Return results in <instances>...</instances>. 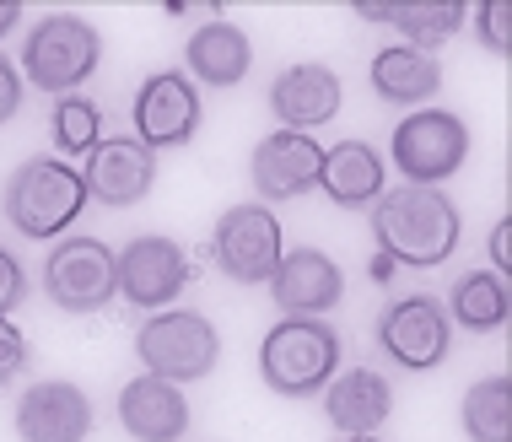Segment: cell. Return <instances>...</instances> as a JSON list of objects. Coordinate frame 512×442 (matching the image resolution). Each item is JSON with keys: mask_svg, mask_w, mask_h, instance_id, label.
Instances as JSON below:
<instances>
[{"mask_svg": "<svg viewBox=\"0 0 512 442\" xmlns=\"http://www.w3.org/2000/svg\"><path fill=\"white\" fill-rule=\"evenodd\" d=\"M372 238L399 265L426 270V265H442L459 248V211H453V200L442 189L405 184L372 200Z\"/></svg>", "mask_w": 512, "mask_h": 442, "instance_id": "obj_1", "label": "cell"}, {"mask_svg": "<svg viewBox=\"0 0 512 442\" xmlns=\"http://www.w3.org/2000/svg\"><path fill=\"white\" fill-rule=\"evenodd\" d=\"M340 372V335L318 319H281L259 345V378L286 399H308L329 389Z\"/></svg>", "mask_w": 512, "mask_h": 442, "instance_id": "obj_2", "label": "cell"}, {"mask_svg": "<svg viewBox=\"0 0 512 442\" xmlns=\"http://www.w3.org/2000/svg\"><path fill=\"white\" fill-rule=\"evenodd\" d=\"M81 205H87L81 173L65 168V162H49V157L22 162L6 184V216L22 238H60L81 216Z\"/></svg>", "mask_w": 512, "mask_h": 442, "instance_id": "obj_3", "label": "cell"}, {"mask_svg": "<svg viewBox=\"0 0 512 442\" xmlns=\"http://www.w3.org/2000/svg\"><path fill=\"white\" fill-rule=\"evenodd\" d=\"M98 60H103L98 27L71 17V11H54V17H44L33 33H27V44H22V71H27L33 87H44V92L81 87V81L98 71Z\"/></svg>", "mask_w": 512, "mask_h": 442, "instance_id": "obj_4", "label": "cell"}, {"mask_svg": "<svg viewBox=\"0 0 512 442\" xmlns=\"http://www.w3.org/2000/svg\"><path fill=\"white\" fill-rule=\"evenodd\" d=\"M135 356L146 362L151 378L195 383V378H205V372L216 367L221 340H216L211 319H200V313H189V308H173V313H157V319L141 324Z\"/></svg>", "mask_w": 512, "mask_h": 442, "instance_id": "obj_5", "label": "cell"}, {"mask_svg": "<svg viewBox=\"0 0 512 442\" xmlns=\"http://www.w3.org/2000/svg\"><path fill=\"white\" fill-rule=\"evenodd\" d=\"M394 168L421 189H437L442 178H453L469 157V130L448 108H421V114L399 119L394 130Z\"/></svg>", "mask_w": 512, "mask_h": 442, "instance_id": "obj_6", "label": "cell"}, {"mask_svg": "<svg viewBox=\"0 0 512 442\" xmlns=\"http://www.w3.org/2000/svg\"><path fill=\"white\" fill-rule=\"evenodd\" d=\"M44 292L65 313H98L119 297L114 248L98 238H65L44 265Z\"/></svg>", "mask_w": 512, "mask_h": 442, "instance_id": "obj_7", "label": "cell"}, {"mask_svg": "<svg viewBox=\"0 0 512 442\" xmlns=\"http://www.w3.org/2000/svg\"><path fill=\"white\" fill-rule=\"evenodd\" d=\"M211 259L227 281L259 286L281 265V221L265 205H232L211 232Z\"/></svg>", "mask_w": 512, "mask_h": 442, "instance_id": "obj_8", "label": "cell"}, {"mask_svg": "<svg viewBox=\"0 0 512 442\" xmlns=\"http://www.w3.org/2000/svg\"><path fill=\"white\" fill-rule=\"evenodd\" d=\"M200 130V92L189 87V76L157 71L135 98V141L146 151H173L189 146Z\"/></svg>", "mask_w": 512, "mask_h": 442, "instance_id": "obj_9", "label": "cell"}, {"mask_svg": "<svg viewBox=\"0 0 512 442\" xmlns=\"http://www.w3.org/2000/svg\"><path fill=\"white\" fill-rule=\"evenodd\" d=\"M378 345L394 356L399 367H410V372L437 367L442 356H448V345H453V329H448L442 302H432V297L394 302V308L378 319Z\"/></svg>", "mask_w": 512, "mask_h": 442, "instance_id": "obj_10", "label": "cell"}, {"mask_svg": "<svg viewBox=\"0 0 512 442\" xmlns=\"http://www.w3.org/2000/svg\"><path fill=\"white\" fill-rule=\"evenodd\" d=\"M114 270H119V297H130L135 308H162V302H173L189 281L184 248L173 238H157V232H146V238H135L124 254H114Z\"/></svg>", "mask_w": 512, "mask_h": 442, "instance_id": "obj_11", "label": "cell"}, {"mask_svg": "<svg viewBox=\"0 0 512 442\" xmlns=\"http://www.w3.org/2000/svg\"><path fill=\"white\" fill-rule=\"evenodd\" d=\"M345 292V275L329 254H318V248H292V254H281V265L270 275V297L275 308L286 313V319H318V313H329Z\"/></svg>", "mask_w": 512, "mask_h": 442, "instance_id": "obj_12", "label": "cell"}, {"mask_svg": "<svg viewBox=\"0 0 512 442\" xmlns=\"http://www.w3.org/2000/svg\"><path fill=\"white\" fill-rule=\"evenodd\" d=\"M151 178H157V157L135 141V135H114V141H98L87 151V168H81V184H87L92 200L103 205H135L151 195Z\"/></svg>", "mask_w": 512, "mask_h": 442, "instance_id": "obj_13", "label": "cell"}, {"mask_svg": "<svg viewBox=\"0 0 512 442\" xmlns=\"http://www.w3.org/2000/svg\"><path fill=\"white\" fill-rule=\"evenodd\" d=\"M318 168H324V146L313 135L297 130H275L254 146V189L265 200H297L318 184Z\"/></svg>", "mask_w": 512, "mask_h": 442, "instance_id": "obj_14", "label": "cell"}, {"mask_svg": "<svg viewBox=\"0 0 512 442\" xmlns=\"http://www.w3.org/2000/svg\"><path fill=\"white\" fill-rule=\"evenodd\" d=\"M92 399L76 383H33L17 399V437L22 442H87Z\"/></svg>", "mask_w": 512, "mask_h": 442, "instance_id": "obj_15", "label": "cell"}, {"mask_svg": "<svg viewBox=\"0 0 512 442\" xmlns=\"http://www.w3.org/2000/svg\"><path fill=\"white\" fill-rule=\"evenodd\" d=\"M119 426L135 442H178L189 432V399L168 378H130L119 389Z\"/></svg>", "mask_w": 512, "mask_h": 442, "instance_id": "obj_16", "label": "cell"}, {"mask_svg": "<svg viewBox=\"0 0 512 442\" xmlns=\"http://www.w3.org/2000/svg\"><path fill=\"white\" fill-rule=\"evenodd\" d=\"M270 108H275V119H281L286 130L308 135V130H318V124H329L340 114V76L329 71V65L302 60V65H292V71L275 76Z\"/></svg>", "mask_w": 512, "mask_h": 442, "instance_id": "obj_17", "label": "cell"}, {"mask_svg": "<svg viewBox=\"0 0 512 442\" xmlns=\"http://www.w3.org/2000/svg\"><path fill=\"white\" fill-rule=\"evenodd\" d=\"M324 410L335 421V432L345 437H372L394 410V389L389 378H378L372 367H351V372H335L324 389Z\"/></svg>", "mask_w": 512, "mask_h": 442, "instance_id": "obj_18", "label": "cell"}, {"mask_svg": "<svg viewBox=\"0 0 512 442\" xmlns=\"http://www.w3.org/2000/svg\"><path fill=\"white\" fill-rule=\"evenodd\" d=\"M248 65H254V44H248L243 27H232L221 17L195 27V38H189V71H195L205 87H238L248 76Z\"/></svg>", "mask_w": 512, "mask_h": 442, "instance_id": "obj_19", "label": "cell"}, {"mask_svg": "<svg viewBox=\"0 0 512 442\" xmlns=\"http://www.w3.org/2000/svg\"><path fill=\"white\" fill-rule=\"evenodd\" d=\"M318 184L335 205H372L383 195V157L367 141H340L324 151V168H318Z\"/></svg>", "mask_w": 512, "mask_h": 442, "instance_id": "obj_20", "label": "cell"}, {"mask_svg": "<svg viewBox=\"0 0 512 442\" xmlns=\"http://www.w3.org/2000/svg\"><path fill=\"white\" fill-rule=\"evenodd\" d=\"M442 87V65L432 60V49H410V44H394L372 60V92L383 103H426L432 92Z\"/></svg>", "mask_w": 512, "mask_h": 442, "instance_id": "obj_21", "label": "cell"}, {"mask_svg": "<svg viewBox=\"0 0 512 442\" xmlns=\"http://www.w3.org/2000/svg\"><path fill=\"white\" fill-rule=\"evenodd\" d=\"M367 22H389L410 38V49L442 44L464 27V6L459 0H410V6H362Z\"/></svg>", "mask_w": 512, "mask_h": 442, "instance_id": "obj_22", "label": "cell"}, {"mask_svg": "<svg viewBox=\"0 0 512 442\" xmlns=\"http://www.w3.org/2000/svg\"><path fill=\"white\" fill-rule=\"evenodd\" d=\"M507 281L496 270H475L464 275L459 286H453V319H459L464 329H475V335H486V329H502L507 324Z\"/></svg>", "mask_w": 512, "mask_h": 442, "instance_id": "obj_23", "label": "cell"}, {"mask_svg": "<svg viewBox=\"0 0 512 442\" xmlns=\"http://www.w3.org/2000/svg\"><path fill=\"white\" fill-rule=\"evenodd\" d=\"M464 432L469 442H512V383L480 378L464 394Z\"/></svg>", "mask_w": 512, "mask_h": 442, "instance_id": "obj_24", "label": "cell"}, {"mask_svg": "<svg viewBox=\"0 0 512 442\" xmlns=\"http://www.w3.org/2000/svg\"><path fill=\"white\" fill-rule=\"evenodd\" d=\"M54 141H60V151H92L98 146V108L87 98H60V108H54Z\"/></svg>", "mask_w": 512, "mask_h": 442, "instance_id": "obj_25", "label": "cell"}, {"mask_svg": "<svg viewBox=\"0 0 512 442\" xmlns=\"http://www.w3.org/2000/svg\"><path fill=\"white\" fill-rule=\"evenodd\" d=\"M507 22H512V6H507V0H486V6L475 11V33H480V44H486L491 54H507V49H512Z\"/></svg>", "mask_w": 512, "mask_h": 442, "instance_id": "obj_26", "label": "cell"}, {"mask_svg": "<svg viewBox=\"0 0 512 442\" xmlns=\"http://www.w3.org/2000/svg\"><path fill=\"white\" fill-rule=\"evenodd\" d=\"M27 367V340H22V329L11 324V319H0V389H6L11 378Z\"/></svg>", "mask_w": 512, "mask_h": 442, "instance_id": "obj_27", "label": "cell"}, {"mask_svg": "<svg viewBox=\"0 0 512 442\" xmlns=\"http://www.w3.org/2000/svg\"><path fill=\"white\" fill-rule=\"evenodd\" d=\"M22 297H27V275H22L17 259H11L6 248H0V319H6V313L17 308Z\"/></svg>", "mask_w": 512, "mask_h": 442, "instance_id": "obj_28", "label": "cell"}, {"mask_svg": "<svg viewBox=\"0 0 512 442\" xmlns=\"http://www.w3.org/2000/svg\"><path fill=\"white\" fill-rule=\"evenodd\" d=\"M17 108H22V76H17V65L0 54V124L17 114Z\"/></svg>", "mask_w": 512, "mask_h": 442, "instance_id": "obj_29", "label": "cell"}, {"mask_svg": "<svg viewBox=\"0 0 512 442\" xmlns=\"http://www.w3.org/2000/svg\"><path fill=\"white\" fill-rule=\"evenodd\" d=\"M507 238H512V227H507V221H496V232H491V259H496V275H502V270L512 265V248H507Z\"/></svg>", "mask_w": 512, "mask_h": 442, "instance_id": "obj_30", "label": "cell"}, {"mask_svg": "<svg viewBox=\"0 0 512 442\" xmlns=\"http://www.w3.org/2000/svg\"><path fill=\"white\" fill-rule=\"evenodd\" d=\"M17 22H22V6H17V0H0V38H6Z\"/></svg>", "mask_w": 512, "mask_h": 442, "instance_id": "obj_31", "label": "cell"}, {"mask_svg": "<svg viewBox=\"0 0 512 442\" xmlns=\"http://www.w3.org/2000/svg\"><path fill=\"white\" fill-rule=\"evenodd\" d=\"M340 442H378V437H340Z\"/></svg>", "mask_w": 512, "mask_h": 442, "instance_id": "obj_32", "label": "cell"}]
</instances>
